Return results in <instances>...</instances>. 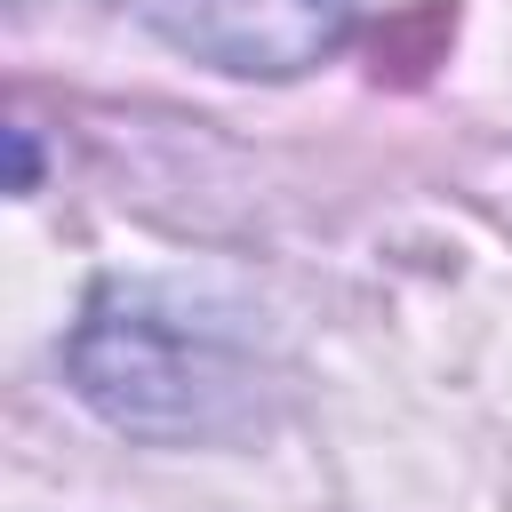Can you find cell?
<instances>
[{"mask_svg":"<svg viewBox=\"0 0 512 512\" xmlns=\"http://www.w3.org/2000/svg\"><path fill=\"white\" fill-rule=\"evenodd\" d=\"M8 144H16V192H32V184H40V152H32L24 128H8Z\"/></svg>","mask_w":512,"mask_h":512,"instance_id":"3957f363","label":"cell"},{"mask_svg":"<svg viewBox=\"0 0 512 512\" xmlns=\"http://www.w3.org/2000/svg\"><path fill=\"white\" fill-rule=\"evenodd\" d=\"M72 392L136 440H240L264 424V344L176 280H104L64 344Z\"/></svg>","mask_w":512,"mask_h":512,"instance_id":"6da1fadb","label":"cell"},{"mask_svg":"<svg viewBox=\"0 0 512 512\" xmlns=\"http://www.w3.org/2000/svg\"><path fill=\"white\" fill-rule=\"evenodd\" d=\"M176 56L232 80H296L336 56L352 0H128Z\"/></svg>","mask_w":512,"mask_h":512,"instance_id":"7a4b0ae2","label":"cell"}]
</instances>
